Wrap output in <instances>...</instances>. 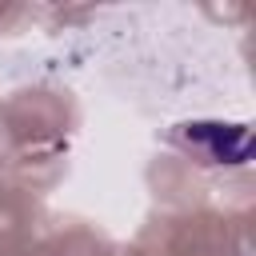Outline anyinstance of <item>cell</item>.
<instances>
[{
	"instance_id": "obj_1",
	"label": "cell",
	"mask_w": 256,
	"mask_h": 256,
	"mask_svg": "<svg viewBox=\"0 0 256 256\" xmlns=\"http://www.w3.org/2000/svg\"><path fill=\"white\" fill-rule=\"evenodd\" d=\"M240 128H244V124H188L184 136H188L192 144H200L212 164H244V160H248V140L228 144V136H236Z\"/></svg>"
}]
</instances>
